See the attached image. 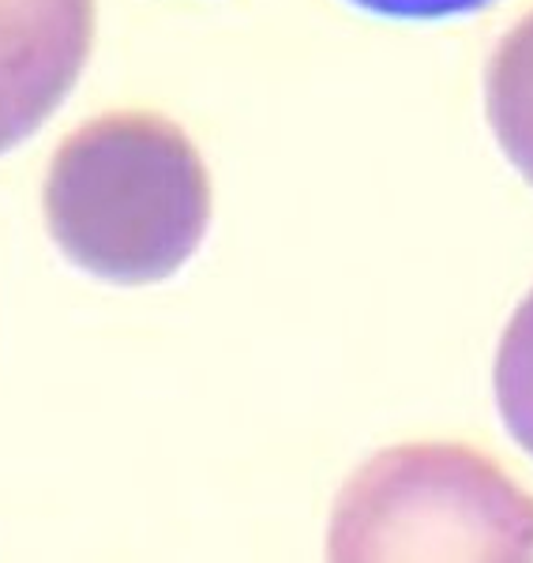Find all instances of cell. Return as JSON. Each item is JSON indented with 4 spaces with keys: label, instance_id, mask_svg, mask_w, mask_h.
Instances as JSON below:
<instances>
[{
    "label": "cell",
    "instance_id": "obj_1",
    "mask_svg": "<svg viewBox=\"0 0 533 563\" xmlns=\"http://www.w3.org/2000/svg\"><path fill=\"white\" fill-rule=\"evenodd\" d=\"M45 225L87 275L155 286L177 275L211 222V177L185 132L158 113H106L53 154Z\"/></svg>",
    "mask_w": 533,
    "mask_h": 563
},
{
    "label": "cell",
    "instance_id": "obj_2",
    "mask_svg": "<svg viewBox=\"0 0 533 563\" xmlns=\"http://www.w3.org/2000/svg\"><path fill=\"white\" fill-rule=\"evenodd\" d=\"M327 563H533V493L466 443H399L338 493Z\"/></svg>",
    "mask_w": 533,
    "mask_h": 563
},
{
    "label": "cell",
    "instance_id": "obj_3",
    "mask_svg": "<svg viewBox=\"0 0 533 563\" xmlns=\"http://www.w3.org/2000/svg\"><path fill=\"white\" fill-rule=\"evenodd\" d=\"M90 45L95 0H0V154L57 113Z\"/></svg>",
    "mask_w": 533,
    "mask_h": 563
},
{
    "label": "cell",
    "instance_id": "obj_4",
    "mask_svg": "<svg viewBox=\"0 0 533 563\" xmlns=\"http://www.w3.org/2000/svg\"><path fill=\"white\" fill-rule=\"evenodd\" d=\"M485 109L500 151L533 185V12L492 53Z\"/></svg>",
    "mask_w": 533,
    "mask_h": 563
},
{
    "label": "cell",
    "instance_id": "obj_5",
    "mask_svg": "<svg viewBox=\"0 0 533 563\" xmlns=\"http://www.w3.org/2000/svg\"><path fill=\"white\" fill-rule=\"evenodd\" d=\"M496 402H500V417L514 435V443L526 455H533V289L526 294V301L514 308L508 331L500 339Z\"/></svg>",
    "mask_w": 533,
    "mask_h": 563
},
{
    "label": "cell",
    "instance_id": "obj_6",
    "mask_svg": "<svg viewBox=\"0 0 533 563\" xmlns=\"http://www.w3.org/2000/svg\"><path fill=\"white\" fill-rule=\"evenodd\" d=\"M346 4L360 8V12L387 15V20H455V15H469L489 8L492 0H346Z\"/></svg>",
    "mask_w": 533,
    "mask_h": 563
}]
</instances>
